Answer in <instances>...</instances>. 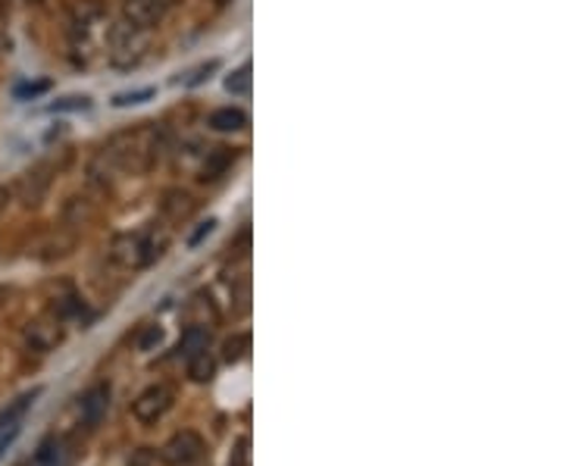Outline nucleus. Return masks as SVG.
<instances>
[{
    "label": "nucleus",
    "instance_id": "obj_16",
    "mask_svg": "<svg viewBox=\"0 0 563 466\" xmlns=\"http://www.w3.org/2000/svg\"><path fill=\"white\" fill-rule=\"evenodd\" d=\"M16 435H20V426H13L10 432H3V435H0V457L7 454V447L16 442Z\"/></svg>",
    "mask_w": 563,
    "mask_h": 466
},
{
    "label": "nucleus",
    "instance_id": "obj_12",
    "mask_svg": "<svg viewBox=\"0 0 563 466\" xmlns=\"http://www.w3.org/2000/svg\"><path fill=\"white\" fill-rule=\"evenodd\" d=\"M225 91H229V95H239V98H244V95L251 91V66H247V63L239 66V69L225 79Z\"/></svg>",
    "mask_w": 563,
    "mask_h": 466
},
{
    "label": "nucleus",
    "instance_id": "obj_20",
    "mask_svg": "<svg viewBox=\"0 0 563 466\" xmlns=\"http://www.w3.org/2000/svg\"><path fill=\"white\" fill-rule=\"evenodd\" d=\"M220 3H225V0H220Z\"/></svg>",
    "mask_w": 563,
    "mask_h": 466
},
{
    "label": "nucleus",
    "instance_id": "obj_13",
    "mask_svg": "<svg viewBox=\"0 0 563 466\" xmlns=\"http://www.w3.org/2000/svg\"><path fill=\"white\" fill-rule=\"evenodd\" d=\"M154 98V88H141V91H125V95H117L113 98V107H135V103H144Z\"/></svg>",
    "mask_w": 563,
    "mask_h": 466
},
{
    "label": "nucleus",
    "instance_id": "obj_14",
    "mask_svg": "<svg viewBox=\"0 0 563 466\" xmlns=\"http://www.w3.org/2000/svg\"><path fill=\"white\" fill-rule=\"evenodd\" d=\"M161 342H163V329H161V325H147V329L141 332L139 347H141V351H154V347L161 345Z\"/></svg>",
    "mask_w": 563,
    "mask_h": 466
},
{
    "label": "nucleus",
    "instance_id": "obj_1",
    "mask_svg": "<svg viewBox=\"0 0 563 466\" xmlns=\"http://www.w3.org/2000/svg\"><path fill=\"white\" fill-rule=\"evenodd\" d=\"M163 238L157 242L154 232H139V235H122L117 242V260L125 266H147L163 254Z\"/></svg>",
    "mask_w": 563,
    "mask_h": 466
},
{
    "label": "nucleus",
    "instance_id": "obj_3",
    "mask_svg": "<svg viewBox=\"0 0 563 466\" xmlns=\"http://www.w3.org/2000/svg\"><path fill=\"white\" fill-rule=\"evenodd\" d=\"M203 454V439L198 432H191V429H181L176 432L161 451V461L166 466H191L198 457Z\"/></svg>",
    "mask_w": 563,
    "mask_h": 466
},
{
    "label": "nucleus",
    "instance_id": "obj_17",
    "mask_svg": "<svg viewBox=\"0 0 563 466\" xmlns=\"http://www.w3.org/2000/svg\"><path fill=\"white\" fill-rule=\"evenodd\" d=\"M247 464V439H239V447H235V464L232 466H244Z\"/></svg>",
    "mask_w": 563,
    "mask_h": 466
},
{
    "label": "nucleus",
    "instance_id": "obj_18",
    "mask_svg": "<svg viewBox=\"0 0 563 466\" xmlns=\"http://www.w3.org/2000/svg\"><path fill=\"white\" fill-rule=\"evenodd\" d=\"M0 207H3V191H0Z\"/></svg>",
    "mask_w": 563,
    "mask_h": 466
},
{
    "label": "nucleus",
    "instance_id": "obj_4",
    "mask_svg": "<svg viewBox=\"0 0 563 466\" xmlns=\"http://www.w3.org/2000/svg\"><path fill=\"white\" fill-rule=\"evenodd\" d=\"M179 0H125V22L139 25V29H154L157 22L176 7Z\"/></svg>",
    "mask_w": 563,
    "mask_h": 466
},
{
    "label": "nucleus",
    "instance_id": "obj_10",
    "mask_svg": "<svg viewBox=\"0 0 563 466\" xmlns=\"http://www.w3.org/2000/svg\"><path fill=\"white\" fill-rule=\"evenodd\" d=\"M188 376H191V382H210L213 376H217V364H213V357L201 351V354H195V357H188Z\"/></svg>",
    "mask_w": 563,
    "mask_h": 466
},
{
    "label": "nucleus",
    "instance_id": "obj_9",
    "mask_svg": "<svg viewBox=\"0 0 563 466\" xmlns=\"http://www.w3.org/2000/svg\"><path fill=\"white\" fill-rule=\"evenodd\" d=\"M207 345H210V332H207V329H201V325H191V329L181 335L179 354L181 357H195V354L207 351Z\"/></svg>",
    "mask_w": 563,
    "mask_h": 466
},
{
    "label": "nucleus",
    "instance_id": "obj_19",
    "mask_svg": "<svg viewBox=\"0 0 563 466\" xmlns=\"http://www.w3.org/2000/svg\"><path fill=\"white\" fill-rule=\"evenodd\" d=\"M29 3H38V0H29Z\"/></svg>",
    "mask_w": 563,
    "mask_h": 466
},
{
    "label": "nucleus",
    "instance_id": "obj_11",
    "mask_svg": "<svg viewBox=\"0 0 563 466\" xmlns=\"http://www.w3.org/2000/svg\"><path fill=\"white\" fill-rule=\"evenodd\" d=\"M251 354V335L247 332H239V335H232L225 345H222V357L229 360V364H239Z\"/></svg>",
    "mask_w": 563,
    "mask_h": 466
},
{
    "label": "nucleus",
    "instance_id": "obj_6",
    "mask_svg": "<svg viewBox=\"0 0 563 466\" xmlns=\"http://www.w3.org/2000/svg\"><path fill=\"white\" fill-rule=\"evenodd\" d=\"M73 464V457H69V445L57 439V435H51V439H44L38 445V451L32 454V461L29 466H69Z\"/></svg>",
    "mask_w": 563,
    "mask_h": 466
},
{
    "label": "nucleus",
    "instance_id": "obj_5",
    "mask_svg": "<svg viewBox=\"0 0 563 466\" xmlns=\"http://www.w3.org/2000/svg\"><path fill=\"white\" fill-rule=\"evenodd\" d=\"M107 410H110V386H107V382H98V386H91L79 398L81 426H88V429L101 426V420L107 417Z\"/></svg>",
    "mask_w": 563,
    "mask_h": 466
},
{
    "label": "nucleus",
    "instance_id": "obj_7",
    "mask_svg": "<svg viewBox=\"0 0 563 466\" xmlns=\"http://www.w3.org/2000/svg\"><path fill=\"white\" fill-rule=\"evenodd\" d=\"M41 395V388H32V391H25L22 398H16L13 404L7 407V410H0V432H7V429L20 426L22 417L29 413V407L35 404V398Z\"/></svg>",
    "mask_w": 563,
    "mask_h": 466
},
{
    "label": "nucleus",
    "instance_id": "obj_2",
    "mask_svg": "<svg viewBox=\"0 0 563 466\" xmlns=\"http://www.w3.org/2000/svg\"><path fill=\"white\" fill-rule=\"evenodd\" d=\"M169 407H173V388L151 386L144 388L139 395V401L132 404V417L139 423H144V426H154V423H161L163 417L169 413Z\"/></svg>",
    "mask_w": 563,
    "mask_h": 466
},
{
    "label": "nucleus",
    "instance_id": "obj_15",
    "mask_svg": "<svg viewBox=\"0 0 563 466\" xmlns=\"http://www.w3.org/2000/svg\"><path fill=\"white\" fill-rule=\"evenodd\" d=\"M213 220H210V223H203L201 229H198V232H195V235H191V238H188V244H191V247H198V244L203 242V238H207V235H210V232H213Z\"/></svg>",
    "mask_w": 563,
    "mask_h": 466
},
{
    "label": "nucleus",
    "instance_id": "obj_8",
    "mask_svg": "<svg viewBox=\"0 0 563 466\" xmlns=\"http://www.w3.org/2000/svg\"><path fill=\"white\" fill-rule=\"evenodd\" d=\"M210 125L217 132H242L244 125H247V116H244L239 107H222V110L210 113Z\"/></svg>",
    "mask_w": 563,
    "mask_h": 466
}]
</instances>
